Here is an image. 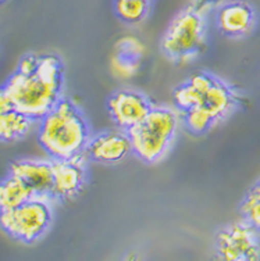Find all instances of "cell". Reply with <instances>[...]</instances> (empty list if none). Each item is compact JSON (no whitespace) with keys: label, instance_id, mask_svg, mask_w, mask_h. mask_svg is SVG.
I'll return each instance as SVG.
<instances>
[{"label":"cell","instance_id":"52a82bcc","mask_svg":"<svg viewBox=\"0 0 260 261\" xmlns=\"http://www.w3.org/2000/svg\"><path fill=\"white\" fill-rule=\"evenodd\" d=\"M217 253L221 260L252 261L260 258V245L255 228L248 222L227 226L217 236Z\"/></svg>","mask_w":260,"mask_h":261},{"label":"cell","instance_id":"ba28073f","mask_svg":"<svg viewBox=\"0 0 260 261\" xmlns=\"http://www.w3.org/2000/svg\"><path fill=\"white\" fill-rule=\"evenodd\" d=\"M85 153L71 159H55L52 199H73L85 185Z\"/></svg>","mask_w":260,"mask_h":261},{"label":"cell","instance_id":"2e32d148","mask_svg":"<svg viewBox=\"0 0 260 261\" xmlns=\"http://www.w3.org/2000/svg\"><path fill=\"white\" fill-rule=\"evenodd\" d=\"M115 14L127 24H136L144 20L149 10V0H115Z\"/></svg>","mask_w":260,"mask_h":261},{"label":"cell","instance_id":"ac0fdd59","mask_svg":"<svg viewBox=\"0 0 260 261\" xmlns=\"http://www.w3.org/2000/svg\"><path fill=\"white\" fill-rule=\"evenodd\" d=\"M38 63H39V57L34 55H27L25 57H22L18 64V72H22V74H30V72H34L38 67Z\"/></svg>","mask_w":260,"mask_h":261},{"label":"cell","instance_id":"e0dca14e","mask_svg":"<svg viewBox=\"0 0 260 261\" xmlns=\"http://www.w3.org/2000/svg\"><path fill=\"white\" fill-rule=\"evenodd\" d=\"M241 211L246 218V222L255 229H260V179L246 195L242 201Z\"/></svg>","mask_w":260,"mask_h":261},{"label":"cell","instance_id":"7a4b0ae2","mask_svg":"<svg viewBox=\"0 0 260 261\" xmlns=\"http://www.w3.org/2000/svg\"><path fill=\"white\" fill-rule=\"evenodd\" d=\"M174 101L184 111L186 126L195 134H202L232 110L235 97L224 82L198 72L175 89Z\"/></svg>","mask_w":260,"mask_h":261},{"label":"cell","instance_id":"5b68a950","mask_svg":"<svg viewBox=\"0 0 260 261\" xmlns=\"http://www.w3.org/2000/svg\"><path fill=\"white\" fill-rule=\"evenodd\" d=\"M205 40V18L199 9H186L177 14L166 31L161 49L171 60L186 61L195 57Z\"/></svg>","mask_w":260,"mask_h":261},{"label":"cell","instance_id":"9a60e30c","mask_svg":"<svg viewBox=\"0 0 260 261\" xmlns=\"http://www.w3.org/2000/svg\"><path fill=\"white\" fill-rule=\"evenodd\" d=\"M142 53V46L135 39H124L120 43V50L113 60V67L121 76H130L138 68V57Z\"/></svg>","mask_w":260,"mask_h":261},{"label":"cell","instance_id":"30bf717a","mask_svg":"<svg viewBox=\"0 0 260 261\" xmlns=\"http://www.w3.org/2000/svg\"><path fill=\"white\" fill-rule=\"evenodd\" d=\"M11 175L20 178L30 188L34 197H42L48 200L52 199L53 189V168L52 161L40 160H18L11 163Z\"/></svg>","mask_w":260,"mask_h":261},{"label":"cell","instance_id":"ffe728a7","mask_svg":"<svg viewBox=\"0 0 260 261\" xmlns=\"http://www.w3.org/2000/svg\"><path fill=\"white\" fill-rule=\"evenodd\" d=\"M0 2H5V0H0Z\"/></svg>","mask_w":260,"mask_h":261},{"label":"cell","instance_id":"6da1fadb","mask_svg":"<svg viewBox=\"0 0 260 261\" xmlns=\"http://www.w3.org/2000/svg\"><path fill=\"white\" fill-rule=\"evenodd\" d=\"M64 67L56 56H42L34 72H15L5 85L15 110L42 120L61 99Z\"/></svg>","mask_w":260,"mask_h":261},{"label":"cell","instance_id":"8fae6325","mask_svg":"<svg viewBox=\"0 0 260 261\" xmlns=\"http://www.w3.org/2000/svg\"><path fill=\"white\" fill-rule=\"evenodd\" d=\"M132 151V145L127 132H105L88 142L85 153L93 161L102 164H114L124 160Z\"/></svg>","mask_w":260,"mask_h":261},{"label":"cell","instance_id":"d6986e66","mask_svg":"<svg viewBox=\"0 0 260 261\" xmlns=\"http://www.w3.org/2000/svg\"><path fill=\"white\" fill-rule=\"evenodd\" d=\"M10 110H14V105L3 86V88H0V114H5Z\"/></svg>","mask_w":260,"mask_h":261},{"label":"cell","instance_id":"8992f818","mask_svg":"<svg viewBox=\"0 0 260 261\" xmlns=\"http://www.w3.org/2000/svg\"><path fill=\"white\" fill-rule=\"evenodd\" d=\"M52 224L50 200L32 197L11 210L0 211V226L14 239L32 243L39 239Z\"/></svg>","mask_w":260,"mask_h":261},{"label":"cell","instance_id":"4fadbf2b","mask_svg":"<svg viewBox=\"0 0 260 261\" xmlns=\"http://www.w3.org/2000/svg\"><path fill=\"white\" fill-rule=\"evenodd\" d=\"M34 197V193L20 178L9 175L0 181V211L11 210Z\"/></svg>","mask_w":260,"mask_h":261},{"label":"cell","instance_id":"5bb4252c","mask_svg":"<svg viewBox=\"0 0 260 261\" xmlns=\"http://www.w3.org/2000/svg\"><path fill=\"white\" fill-rule=\"evenodd\" d=\"M32 121V118L15 109L0 114V141L15 142L22 139L31 130Z\"/></svg>","mask_w":260,"mask_h":261},{"label":"cell","instance_id":"9c48e42d","mask_svg":"<svg viewBox=\"0 0 260 261\" xmlns=\"http://www.w3.org/2000/svg\"><path fill=\"white\" fill-rule=\"evenodd\" d=\"M152 110L150 101L139 92L119 91L109 99V111L117 125L130 129L144 120Z\"/></svg>","mask_w":260,"mask_h":261},{"label":"cell","instance_id":"7c38bea8","mask_svg":"<svg viewBox=\"0 0 260 261\" xmlns=\"http://www.w3.org/2000/svg\"><path fill=\"white\" fill-rule=\"evenodd\" d=\"M217 24L225 35H245L255 24V13L244 2H230L220 7L217 13Z\"/></svg>","mask_w":260,"mask_h":261},{"label":"cell","instance_id":"277c9868","mask_svg":"<svg viewBox=\"0 0 260 261\" xmlns=\"http://www.w3.org/2000/svg\"><path fill=\"white\" fill-rule=\"evenodd\" d=\"M178 114L167 107H152L149 114L136 125L127 129L132 151L140 160L155 163L164 156L174 141Z\"/></svg>","mask_w":260,"mask_h":261},{"label":"cell","instance_id":"3957f363","mask_svg":"<svg viewBox=\"0 0 260 261\" xmlns=\"http://www.w3.org/2000/svg\"><path fill=\"white\" fill-rule=\"evenodd\" d=\"M89 129L84 114L73 101L61 97L40 120L39 143L55 159H71L85 153Z\"/></svg>","mask_w":260,"mask_h":261}]
</instances>
